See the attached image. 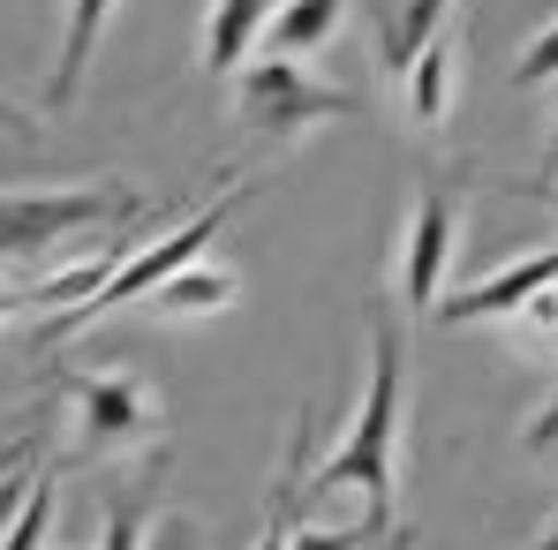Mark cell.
Segmentation results:
<instances>
[{"instance_id":"3957f363","label":"cell","mask_w":558,"mask_h":550,"mask_svg":"<svg viewBox=\"0 0 558 550\" xmlns=\"http://www.w3.org/2000/svg\"><path fill=\"white\" fill-rule=\"evenodd\" d=\"M151 204H144V188L129 182H38V188H8L0 196V249H8V265H23V257H53L61 242H76V234H98V227H113V219H144Z\"/></svg>"},{"instance_id":"30bf717a","label":"cell","mask_w":558,"mask_h":550,"mask_svg":"<svg viewBox=\"0 0 558 550\" xmlns=\"http://www.w3.org/2000/svg\"><path fill=\"white\" fill-rule=\"evenodd\" d=\"M461 61H468V30L461 23H446L430 46H423V61L408 69V113L423 121V129H446L453 121V98H461Z\"/></svg>"},{"instance_id":"ac0fdd59","label":"cell","mask_w":558,"mask_h":550,"mask_svg":"<svg viewBox=\"0 0 558 550\" xmlns=\"http://www.w3.org/2000/svg\"><path fill=\"white\" fill-rule=\"evenodd\" d=\"M506 325H513L521 347H536V355H551V363H558V286H551V294H536V302H529L521 317H506Z\"/></svg>"},{"instance_id":"ba28073f","label":"cell","mask_w":558,"mask_h":550,"mask_svg":"<svg viewBox=\"0 0 558 550\" xmlns=\"http://www.w3.org/2000/svg\"><path fill=\"white\" fill-rule=\"evenodd\" d=\"M272 15H279V0H211L204 38H196V69H204V76H242L250 53L265 46Z\"/></svg>"},{"instance_id":"52a82bcc","label":"cell","mask_w":558,"mask_h":550,"mask_svg":"<svg viewBox=\"0 0 558 550\" xmlns=\"http://www.w3.org/2000/svg\"><path fill=\"white\" fill-rule=\"evenodd\" d=\"M551 286H558V249H529V257H506L498 272H483L475 286L446 294L430 325H446V332H461V325H506V317H521Z\"/></svg>"},{"instance_id":"7a4b0ae2","label":"cell","mask_w":558,"mask_h":550,"mask_svg":"<svg viewBox=\"0 0 558 550\" xmlns=\"http://www.w3.org/2000/svg\"><path fill=\"white\" fill-rule=\"evenodd\" d=\"M250 188H257V182H234L227 196H219V204H204V211H196L189 227H174V234H159V242H136V249L121 257V272L106 279V286H98L92 302H76L69 317H46V325H38V340H46V347H61V340L92 332L98 317H113V309H129V302H151V294H159L167 279L182 272V265H196V257H211V242H219V234H227V219H234V211L250 204Z\"/></svg>"},{"instance_id":"44dd1931","label":"cell","mask_w":558,"mask_h":550,"mask_svg":"<svg viewBox=\"0 0 558 550\" xmlns=\"http://www.w3.org/2000/svg\"><path fill=\"white\" fill-rule=\"evenodd\" d=\"M513 188H521V196H536V204H551V211H558V182H551V174H544V182H513Z\"/></svg>"},{"instance_id":"5bb4252c","label":"cell","mask_w":558,"mask_h":550,"mask_svg":"<svg viewBox=\"0 0 558 550\" xmlns=\"http://www.w3.org/2000/svg\"><path fill=\"white\" fill-rule=\"evenodd\" d=\"M340 30H348V0H279L272 30H265V53L310 61V53H325Z\"/></svg>"},{"instance_id":"4fadbf2b","label":"cell","mask_w":558,"mask_h":550,"mask_svg":"<svg viewBox=\"0 0 558 550\" xmlns=\"http://www.w3.org/2000/svg\"><path fill=\"white\" fill-rule=\"evenodd\" d=\"M234 294H242V272L234 265H219V257H196L182 272L167 279L144 309L159 317V325H196V317H219V309H234Z\"/></svg>"},{"instance_id":"5b68a950","label":"cell","mask_w":558,"mask_h":550,"mask_svg":"<svg viewBox=\"0 0 558 550\" xmlns=\"http://www.w3.org/2000/svg\"><path fill=\"white\" fill-rule=\"evenodd\" d=\"M53 392L76 407V445L98 460L144 453L159 438V392L136 369H61Z\"/></svg>"},{"instance_id":"ffe728a7","label":"cell","mask_w":558,"mask_h":550,"mask_svg":"<svg viewBox=\"0 0 558 550\" xmlns=\"http://www.w3.org/2000/svg\"><path fill=\"white\" fill-rule=\"evenodd\" d=\"M151 550H196V528L182 513H167V521H151Z\"/></svg>"},{"instance_id":"603a6c76","label":"cell","mask_w":558,"mask_h":550,"mask_svg":"<svg viewBox=\"0 0 558 550\" xmlns=\"http://www.w3.org/2000/svg\"><path fill=\"white\" fill-rule=\"evenodd\" d=\"M551 159H558V121H551Z\"/></svg>"},{"instance_id":"e0dca14e","label":"cell","mask_w":558,"mask_h":550,"mask_svg":"<svg viewBox=\"0 0 558 550\" xmlns=\"http://www.w3.org/2000/svg\"><path fill=\"white\" fill-rule=\"evenodd\" d=\"M536 84H558V15L521 46V61H513V91H536Z\"/></svg>"},{"instance_id":"7c38bea8","label":"cell","mask_w":558,"mask_h":550,"mask_svg":"<svg viewBox=\"0 0 558 550\" xmlns=\"http://www.w3.org/2000/svg\"><path fill=\"white\" fill-rule=\"evenodd\" d=\"M113 8H121V0H69V8H61V53H53V84H46V106H53V113L76 106L84 76H92L98 38H106V23H113Z\"/></svg>"},{"instance_id":"8fae6325","label":"cell","mask_w":558,"mask_h":550,"mask_svg":"<svg viewBox=\"0 0 558 550\" xmlns=\"http://www.w3.org/2000/svg\"><path fill=\"white\" fill-rule=\"evenodd\" d=\"M446 23H453V0H385V15H377V69H385L392 91L408 84V69L423 61V46Z\"/></svg>"},{"instance_id":"6da1fadb","label":"cell","mask_w":558,"mask_h":550,"mask_svg":"<svg viewBox=\"0 0 558 550\" xmlns=\"http://www.w3.org/2000/svg\"><path fill=\"white\" fill-rule=\"evenodd\" d=\"M400 460H408V302L400 294H371V377L363 400L340 430V445L317 460L310 498H363V528L385 536L392 505H400Z\"/></svg>"},{"instance_id":"8992f818","label":"cell","mask_w":558,"mask_h":550,"mask_svg":"<svg viewBox=\"0 0 558 550\" xmlns=\"http://www.w3.org/2000/svg\"><path fill=\"white\" fill-rule=\"evenodd\" d=\"M453 257H461V196H453V182H423L408 204L400 249H392V279H400L408 317H438Z\"/></svg>"},{"instance_id":"9c48e42d","label":"cell","mask_w":558,"mask_h":550,"mask_svg":"<svg viewBox=\"0 0 558 550\" xmlns=\"http://www.w3.org/2000/svg\"><path fill=\"white\" fill-rule=\"evenodd\" d=\"M121 257H129V242H98V257H76V265H61V272H46L38 286H8V317H69L76 302H92L106 279L121 272Z\"/></svg>"},{"instance_id":"9a60e30c","label":"cell","mask_w":558,"mask_h":550,"mask_svg":"<svg viewBox=\"0 0 558 550\" xmlns=\"http://www.w3.org/2000/svg\"><path fill=\"white\" fill-rule=\"evenodd\" d=\"M8 505H15V521H8V550H46V536H53V505H61V482L38 475V482H23Z\"/></svg>"},{"instance_id":"277c9868","label":"cell","mask_w":558,"mask_h":550,"mask_svg":"<svg viewBox=\"0 0 558 550\" xmlns=\"http://www.w3.org/2000/svg\"><path fill=\"white\" fill-rule=\"evenodd\" d=\"M355 113H363V98L340 91V84H317L287 53H265V61H250L234 76V121L250 136H265V144H294V136H310L325 121H355Z\"/></svg>"},{"instance_id":"2e32d148","label":"cell","mask_w":558,"mask_h":550,"mask_svg":"<svg viewBox=\"0 0 558 550\" xmlns=\"http://www.w3.org/2000/svg\"><path fill=\"white\" fill-rule=\"evenodd\" d=\"M98 550H151V505L121 490V498L106 505V528H98Z\"/></svg>"},{"instance_id":"7402d4cb","label":"cell","mask_w":558,"mask_h":550,"mask_svg":"<svg viewBox=\"0 0 558 550\" xmlns=\"http://www.w3.org/2000/svg\"><path fill=\"white\" fill-rule=\"evenodd\" d=\"M529 550H558V513H551V521H544V536H536V543H529Z\"/></svg>"},{"instance_id":"d6986e66","label":"cell","mask_w":558,"mask_h":550,"mask_svg":"<svg viewBox=\"0 0 558 550\" xmlns=\"http://www.w3.org/2000/svg\"><path fill=\"white\" fill-rule=\"evenodd\" d=\"M363 543H377L371 528H332V521H302L294 528V550H363Z\"/></svg>"}]
</instances>
